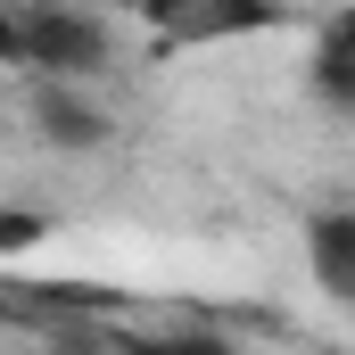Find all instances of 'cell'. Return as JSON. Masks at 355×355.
<instances>
[{"label":"cell","instance_id":"cell-2","mask_svg":"<svg viewBox=\"0 0 355 355\" xmlns=\"http://www.w3.org/2000/svg\"><path fill=\"white\" fill-rule=\"evenodd\" d=\"M141 25L157 33V50H215V42H248L272 33L289 8L281 0H132Z\"/></svg>","mask_w":355,"mask_h":355},{"label":"cell","instance_id":"cell-10","mask_svg":"<svg viewBox=\"0 0 355 355\" xmlns=\"http://www.w3.org/2000/svg\"><path fill=\"white\" fill-rule=\"evenodd\" d=\"M0 8H17V0H0Z\"/></svg>","mask_w":355,"mask_h":355},{"label":"cell","instance_id":"cell-9","mask_svg":"<svg viewBox=\"0 0 355 355\" xmlns=\"http://www.w3.org/2000/svg\"><path fill=\"white\" fill-rule=\"evenodd\" d=\"M0 322H8V297H0Z\"/></svg>","mask_w":355,"mask_h":355},{"label":"cell","instance_id":"cell-8","mask_svg":"<svg viewBox=\"0 0 355 355\" xmlns=\"http://www.w3.org/2000/svg\"><path fill=\"white\" fill-rule=\"evenodd\" d=\"M0 67H17V8H0Z\"/></svg>","mask_w":355,"mask_h":355},{"label":"cell","instance_id":"cell-1","mask_svg":"<svg viewBox=\"0 0 355 355\" xmlns=\"http://www.w3.org/2000/svg\"><path fill=\"white\" fill-rule=\"evenodd\" d=\"M17 67H33L50 83H91L107 67V25L91 8L33 0V8H17Z\"/></svg>","mask_w":355,"mask_h":355},{"label":"cell","instance_id":"cell-5","mask_svg":"<svg viewBox=\"0 0 355 355\" xmlns=\"http://www.w3.org/2000/svg\"><path fill=\"white\" fill-rule=\"evenodd\" d=\"M306 91L331 107V116H355V8H339L314 42V67H306Z\"/></svg>","mask_w":355,"mask_h":355},{"label":"cell","instance_id":"cell-6","mask_svg":"<svg viewBox=\"0 0 355 355\" xmlns=\"http://www.w3.org/2000/svg\"><path fill=\"white\" fill-rule=\"evenodd\" d=\"M116 355H240L223 331H124Z\"/></svg>","mask_w":355,"mask_h":355},{"label":"cell","instance_id":"cell-11","mask_svg":"<svg viewBox=\"0 0 355 355\" xmlns=\"http://www.w3.org/2000/svg\"><path fill=\"white\" fill-rule=\"evenodd\" d=\"M331 355H347V347H331Z\"/></svg>","mask_w":355,"mask_h":355},{"label":"cell","instance_id":"cell-7","mask_svg":"<svg viewBox=\"0 0 355 355\" xmlns=\"http://www.w3.org/2000/svg\"><path fill=\"white\" fill-rule=\"evenodd\" d=\"M42 240V215H0V257H25Z\"/></svg>","mask_w":355,"mask_h":355},{"label":"cell","instance_id":"cell-4","mask_svg":"<svg viewBox=\"0 0 355 355\" xmlns=\"http://www.w3.org/2000/svg\"><path fill=\"white\" fill-rule=\"evenodd\" d=\"M306 272L331 306H355V207H322L306 223Z\"/></svg>","mask_w":355,"mask_h":355},{"label":"cell","instance_id":"cell-3","mask_svg":"<svg viewBox=\"0 0 355 355\" xmlns=\"http://www.w3.org/2000/svg\"><path fill=\"white\" fill-rule=\"evenodd\" d=\"M33 124L50 149H99L107 141V107L83 99V83H50V75H33Z\"/></svg>","mask_w":355,"mask_h":355}]
</instances>
